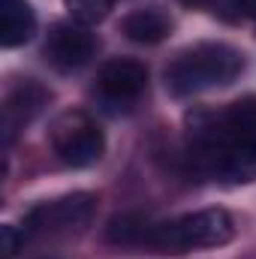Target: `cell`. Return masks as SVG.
<instances>
[{
    "label": "cell",
    "instance_id": "1",
    "mask_svg": "<svg viewBox=\"0 0 256 259\" xmlns=\"http://www.w3.org/2000/svg\"><path fill=\"white\" fill-rule=\"evenodd\" d=\"M190 151L202 172L229 181H256V97H244L223 112L187 118Z\"/></svg>",
    "mask_w": 256,
    "mask_h": 259
},
{
    "label": "cell",
    "instance_id": "2",
    "mask_svg": "<svg viewBox=\"0 0 256 259\" xmlns=\"http://www.w3.org/2000/svg\"><path fill=\"white\" fill-rule=\"evenodd\" d=\"M241 66H244V58L232 46L202 42V46H193L187 52H181L169 64L166 91L175 97H190V94L208 91V88H220V84L235 81Z\"/></svg>",
    "mask_w": 256,
    "mask_h": 259
},
{
    "label": "cell",
    "instance_id": "3",
    "mask_svg": "<svg viewBox=\"0 0 256 259\" xmlns=\"http://www.w3.org/2000/svg\"><path fill=\"white\" fill-rule=\"evenodd\" d=\"M235 223L223 208H205L187 214L172 223H157L154 232V250L157 253H184L199 247H220L232 241Z\"/></svg>",
    "mask_w": 256,
    "mask_h": 259
},
{
    "label": "cell",
    "instance_id": "4",
    "mask_svg": "<svg viewBox=\"0 0 256 259\" xmlns=\"http://www.w3.org/2000/svg\"><path fill=\"white\" fill-rule=\"evenodd\" d=\"M52 148L55 154L72 169H84L94 166L103 151H106V139L103 130L97 127L88 115L81 112H66L52 124Z\"/></svg>",
    "mask_w": 256,
    "mask_h": 259
},
{
    "label": "cell",
    "instance_id": "5",
    "mask_svg": "<svg viewBox=\"0 0 256 259\" xmlns=\"http://www.w3.org/2000/svg\"><path fill=\"white\" fill-rule=\"evenodd\" d=\"M97 214V196L94 193H69L61 196L55 202H42L36 205L27 220H24V232L30 235H55V232H78L84 229Z\"/></svg>",
    "mask_w": 256,
    "mask_h": 259
},
{
    "label": "cell",
    "instance_id": "6",
    "mask_svg": "<svg viewBox=\"0 0 256 259\" xmlns=\"http://www.w3.org/2000/svg\"><path fill=\"white\" fill-rule=\"evenodd\" d=\"M97 55V36L84 24H55L46 39V58L58 69H78Z\"/></svg>",
    "mask_w": 256,
    "mask_h": 259
},
{
    "label": "cell",
    "instance_id": "7",
    "mask_svg": "<svg viewBox=\"0 0 256 259\" xmlns=\"http://www.w3.org/2000/svg\"><path fill=\"white\" fill-rule=\"evenodd\" d=\"M148 84V69L139 61H109L100 69L97 88L106 103H136Z\"/></svg>",
    "mask_w": 256,
    "mask_h": 259
},
{
    "label": "cell",
    "instance_id": "8",
    "mask_svg": "<svg viewBox=\"0 0 256 259\" xmlns=\"http://www.w3.org/2000/svg\"><path fill=\"white\" fill-rule=\"evenodd\" d=\"M46 103H49V94H46V88H39L36 81H24V84H18V88L9 94L6 106H3V130H6V142L12 139L15 127L30 124V121L42 112Z\"/></svg>",
    "mask_w": 256,
    "mask_h": 259
},
{
    "label": "cell",
    "instance_id": "9",
    "mask_svg": "<svg viewBox=\"0 0 256 259\" xmlns=\"http://www.w3.org/2000/svg\"><path fill=\"white\" fill-rule=\"evenodd\" d=\"M154 232L157 223L145 214H121L109 223V241L124 250H154Z\"/></svg>",
    "mask_w": 256,
    "mask_h": 259
},
{
    "label": "cell",
    "instance_id": "10",
    "mask_svg": "<svg viewBox=\"0 0 256 259\" xmlns=\"http://www.w3.org/2000/svg\"><path fill=\"white\" fill-rule=\"evenodd\" d=\"M36 30V15L27 0H3L0 6V42L6 49L24 46Z\"/></svg>",
    "mask_w": 256,
    "mask_h": 259
},
{
    "label": "cell",
    "instance_id": "11",
    "mask_svg": "<svg viewBox=\"0 0 256 259\" xmlns=\"http://www.w3.org/2000/svg\"><path fill=\"white\" fill-rule=\"evenodd\" d=\"M121 30L127 33V39H133V42L154 46V42H160L172 30V21L160 9H139V12H130L127 18L121 21Z\"/></svg>",
    "mask_w": 256,
    "mask_h": 259
},
{
    "label": "cell",
    "instance_id": "12",
    "mask_svg": "<svg viewBox=\"0 0 256 259\" xmlns=\"http://www.w3.org/2000/svg\"><path fill=\"white\" fill-rule=\"evenodd\" d=\"M112 3L115 0H66V9H69V15L75 18V24H97V21H103L106 15H109V9H112Z\"/></svg>",
    "mask_w": 256,
    "mask_h": 259
},
{
    "label": "cell",
    "instance_id": "13",
    "mask_svg": "<svg viewBox=\"0 0 256 259\" xmlns=\"http://www.w3.org/2000/svg\"><path fill=\"white\" fill-rule=\"evenodd\" d=\"M24 244V235L15 229V226H0V256L12 259Z\"/></svg>",
    "mask_w": 256,
    "mask_h": 259
},
{
    "label": "cell",
    "instance_id": "14",
    "mask_svg": "<svg viewBox=\"0 0 256 259\" xmlns=\"http://www.w3.org/2000/svg\"><path fill=\"white\" fill-rule=\"evenodd\" d=\"M184 6H214L217 0H181Z\"/></svg>",
    "mask_w": 256,
    "mask_h": 259
},
{
    "label": "cell",
    "instance_id": "15",
    "mask_svg": "<svg viewBox=\"0 0 256 259\" xmlns=\"http://www.w3.org/2000/svg\"><path fill=\"white\" fill-rule=\"evenodd\" d=\"M241 3H244V9H247V12L256 18V0H241Z\"/></svg>",
    "mask_w": 256,
    "mask_h": 259
}]
</instances>
